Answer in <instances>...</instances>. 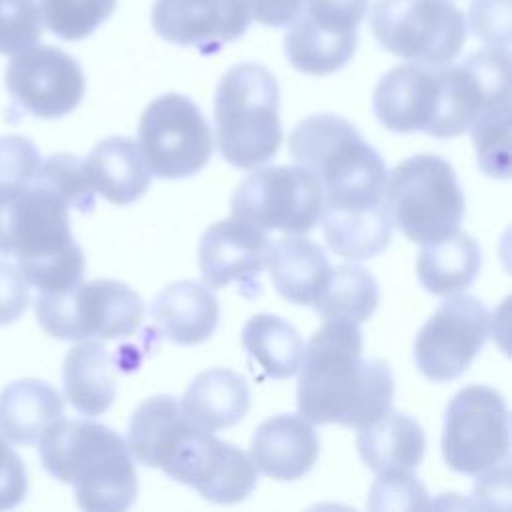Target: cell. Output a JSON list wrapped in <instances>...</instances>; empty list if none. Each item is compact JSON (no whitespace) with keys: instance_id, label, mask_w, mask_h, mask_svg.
Instances as JSON below:
<instances>
[{"instance_id":"1","label":"cell","mask_w":512,"mask_h":512,"mask_svg":"<svg viewBox=\"0 0 512 512\" xmlns=\"http://www.w3.org/2000/svg\"><path fill=\"white\" fill-rule=\"evenodd\" d=\"M298 372V410L312 424L362 428L392 406V372L378 358H362L356 322L326 320L304 346Z\"/></svg>"},{"instance_id":"2","label":"cell","mask_w":512,"mask_h":512,"mask_svg":"<svg viewBox=\"0 0 512 512\" xmlns=\"http://www.w3.org/2000/svg\"><path fill=\"white\" fill-rule=\"evenodd\" d=\"M68 204L36 180L0 184V254L16 256L24 280L58 292L84 276V254L70 230Z\"/></svg>"},{"instance_id":"3","label":"cell","mask_w":512,"mask_h":512,"mask_svg":"<svg viewBox=\"0 0 512 512\" xmlns=\"http://www.w3.org/2000/svg\"><path fill=\"white\" fill-rule=\"evenodd\" d=\"M40 460L56 480L72 484L76 502L90 512H120L138 496L128 442L94 420H58L38 440Z\"/></svg>"},{"instance_id":"4","label":"cell","mask_w":512,"mask_h":512,"mask_svg":"<svg viewBox=\"0 0 512 512\" xmlns=\"http://www.w3.org/2000/svg\"><path fill=\"white\" fill-rule=\"evenodd\" d=\"M288 150L318 178L328 206H364L384 196L382 156L336 114H314L298 122L288 136Z\"/></svg>"},{"instance_id":"5","label":"cell","mask_w":512,"mask_h":512,"mask_svg":"<svg viewBox=\"0 0 512 512\" xmlns=\"http://www.w3.org/2000/svg\"><path fill=\"white\" fill-rule=\"evenodd\" d=\"M278 100V82L266 66L242 62L224 72L214 96V128L226 162L252 170L278 152Z\"/></svg>"},{"instance_id":"6","label":"cell","mask_w":512,"mask_h":512,"mask_svg":"<svg viewBox=\"0 0 512 512\" xmlns=\"http://www.w3.org/2000/svg\"><path fill=\"white\" fill-rule=\"evenodd\" d=\"M384 202L392 224L418 244L454 234L466 208L454 168L436 154H418L396 164L386 174Z\"/></svg>"},{"instance_id":"7","label":"cell","mask_w":512,"mask_h":512,"mask_svg":"<svg viewBox=\"0 0 512 512\" xmlns=\"http://www.w3.org/2000/svg\"><path fill=\"white\" fill-rule=\"evenodd\" d=\"M34 312L42 330L58 340H114L138 330L144 302L128 284L102 278L40 292Z\"/></svg>"},{"instance_id":"8","label":"cell","mask_w":512,"mask_h":512,"mask_svg":"<svg viewBox=\"0 0 512 512\" xmlns=\"http://www.w3.org/2000/svg\"><path fill=\"white\" fill-rule=\"evenodd\" d=\"M370 30L390 54L432 66L452 62L466 42L464 14L450 0H376Z\"/></svg>"},{"instance_id":"9","label":"cell","mask_w":512,"mask_h":512,"mask_svg":"<svg viewBox=\"0 0 512 512\" xmlns=\"http://www.w3.org/2000/svg\"><path fill=\"white\" fill-rule=\"evenodd\" d=\"M510 448V418L502 394L484 384L462 388L448 404L442 456L450 470L482 474L504 460Z\"/></svg>"},{"instance_id":"10","label":"cell","mask_w":512,"mask_h":512,"mask_svg":"<svg viewBox=\"0 0 512 512\" xmlns=\"http://www.w3.org/2000/svg\"><path fill=\"white\" fill-rule=\"evenodd\" d=\"M138 148L152 176L180 180L212 156V134L200 108L182 94L154 98L140 116Z\"/></svg>"},{"instance_id":"11","label":"cell","mask_w":512,"mask_h":512,"mask_svg":"<svg viewBox=\"0 0 512 512\" xmlns=\"http://www.w3.org/2000/svg\"><path fill=\"white\" fill-rule=\"evenodd\" d=\"M324 194L318 178L304 166H264L236 188L230 208L264 230L310 232L322 214Z\"/></svg>"},{"instance_id":"12","label":"cell","mask_w":512,"mask_h":512,"mask_svg":"<svg viewBox=\"0 0 512 512\" xmlns=\"http://www.w3.org/2000/svg\"><path fill=\"white\" fill-rule=\"evenodd\" d=\"M160 470L216 504L242 502L258 480V470L244 450L192 422L182 428Z\"/></svg>"},{"instance_id":"13","label":"cell","mask_w":512,"mask_h":512,"mask_svg":"<svg viewBox=\"0 0 512 512\" xmlns=\"http://www.w3.org/2000/svg\"><path fill=\"white\" fill-rule=\"evenodd\" d=\"M438 98L428 136L454 138L468 130L480 112L510 100V56L504 48L486 46L460 64L436 66Z\"/></svg>"},{"instance_id":"14","label":"cell","mask_w":512,"mask_h":512,"mask_svg":"<svg viewBox=\"0 0 512 512\" xmlns=\"http://www.w3.org/2000/svg\"><path fill=\"white\" fill-rule=\"evenodd\" d=\"M492 332L488 308L468 294L448 298L414 340L416 368L432 382H448L468 370Z\"/></svg>"},{"instance_id":"15","label":"cell","mask_w":512,"mask_h":512,"mask_svg":"<svg viewBox=\"0 0 512 512\" xmlns=\"http://www.w3.org/2000/svg\"><path fill=\"white\" fill-rule=\"evenodd\" d=\"M368 0H306L284 34L288 62L304 74H332L348 64Z\"/></svg>"},{"instance_id":"16","label":"cell","mask_w":512,"mask_h":512,"mask_svg":"<svg viewBox=\"0 0 512 512\" xmlns=\"http://www.w3.org/2000/svg\"><path fill=\"white\" fill-rule=\"evenodd\" d=\"M4 82L10 96L38 118L70 114L86 88L80 64L54 46H32L14 54Z\"/></svg>"},{"instance_id":"17","label":"cell","mask_w":512,"mask_h":512,"mask_svg":"<svg viewBox=\"0 0 512 512\" xmlns=\"http://www.w3.org/2000/svg\"><path fill=\"white\" fill-rule=\"evenodd\" d=\"M272 240L264 228L230 216L212 224L200 240L198 262L204 284L224 288L238 282L246 298L260 294V272L268 266Z\"/></svg>"},{"instance_id":"18","label":"cell","mask_w":512,"mask_h":512,"mask_svg":"<svg viewBox=\"0 0 512 512\" xmlns=\"http://www.w3.org/2000/svg\"><path fill=\"white\" fill-rule=\"evenodd\" d=\"M248 24L246 0H156L152 6V26L160 38L206 56L238 40Z\"/></svg>"},{"instance_id":"19","label":"cell","mask_w":512,"mask_h":512,"mask_svg":"<svg viewBox=\"0 0 512 512\" xmlns=\"http://www.w3.org/2000/svg\"><path fill=\"white\" fill-rule=\"evenodd\" d=\"M438 98V76L432 64H402L376 84L372 108L378 122L392 132H428Z\"/></svg>"},{"instance_id":"20","label":"cell","mask_w":512,"mask_h":512,"mask_svg":"<svg viewBox=\"0 0 512 512\" xmlns=\"http://www.w3.org/2000/svg\"><path fill=\"white\" fill-rule=\"evenodd\" d=\"M318 452V436L302 414H278L264 420L250 442L256 470L276 480L302 478L316 464Z\"/></svg>"},{"instance_id":"21","label":"cell","mask_w":512,"mask_h":512,"mask_svg":"<svg viewBox=\"0 0 512 512\" xmlns=\"http://www.w3.org/2000/svg\"><path fill=\"white\" fill-rule=\"evenodd\" d=\"M150 310L158 330L182 346L208 340L220 318V304L212 288L194 280H180L162 288Z\"/></svg>"},{"instance_id":"22","label":"cell","mask_w":512,"mask_h":512,"mask_svg":"<svg viewBox=\"0 0 512 512\" xmlns=\"http://www.w3.org/2000/svg\"><path fill=\"white\" fill-rule=\"evenodd\" d=\"M322 230L328 248L346 260L380 254L392 236V218L384 196L364 206H322Z\"/></svg>"},{"instance_id":"23","label":"cell","mask_w":512,"mask_h":512,"mask_svg":"<svg viewBox=\"0 0 512 512\" xmlns=\"http://www.w3.org/2000/svg\"><path fill=\"white\" fill-rule=\"evenodd\" d=\"M358 430L356 448L372 472H412L422 462L426 434L408 414L388 410Z\"/></svg>"},{"instance_id":"24","label":"cell","mask_w":512,"mask_h":512,"mask_svg":"<svg viewBox=\"0 0 512 512\" xmlns=\"http://www.w3.org/2000/svg\"><path fill=\"white\" fill-rule=\"evenodd\" d=\"M250 408L246 380L228 368L200 372L186 388L180 410L194 426L216 432L240 422Z\"/></svg>"},{"instance_id":"25","label":"cell","mask_w":512,"mask_h":512,"mask_svg":"<svg viewBox=\"0 0 512 512\" xmlns=\"http://www.w3.org/2000/svg\"><path fill=\"white\" fill-rule=\"evenodd\" d=\"M84 162L94 192L118 206L136 202L152 180L138 144L126 136L100 140Z\"/></svg>"},{"instance_id":"26","label":"cell","mask_w":512,"mask_h":512,"mask_svg":"<svg viewBox=\"0 0 512 512\" xmlns=\"http://www.w3.org/2000/svg\"><path fill=\"white\" fill-rule=\"evenodd\" d=\"M62 418L64 400L44 380L20 378L0 392V432L16 444L38 442Z\"/></svg>"},{"instance_id":"27","label":"cell","mask_w":512,"mask_h":512,"mask_svg":"<svg viewBox=\"0 0 512 512\" xmlns=\"http://www.w3.org/2000/svg\"><path fill=\"white\" fill-rule=\"evenodd\" d=\"M268 268L276 292L294 304H312L332 270L324 250L310 238L296 234L272 244Z\"/></svg>"},{"instance_id":"28","label":"cell","mask_w":512,"mask_h":512,"mask_svg":"<svg viewBox=\"0 0 512 512\" xmlns=\"http://www.w3.org/2000/svg\"><path fill=\"white\" fill-rule=\"evenodd\" d=\"M62 380L66 400L84 416H100L116 398L114 364L98 342H82L68 350Z\"/></svg>"},{"instance_id":"29","label":"cell","mask_w":512,"mask_h":512,"mask_svg":"<svg viewBox=\"0 0 512 512\" xmlns=\"http://www.w3.org/2000/svg\"><path fill=\"white\" fill-rule=\"evenodd\" d=\"M480 270V248L466 232H454L438 242L422 244L416 262L420 284L436 294L448 296L466 290Z\"/></svg>"},{"instance_id":"30","label":"cell","mask_w":512,"mask_h":512,"mask_svg":"<svg viewBox=\"0 0 512 512\" xmlns=\"http://www.w3.org/2000/svg\"><path fill=\"white\" fill-rule=\"evenodd\" d=\"M186 424L188 420L174 396H150L130 416L126 440L128 448L140 464L148 468H160L162 460Z\"/></svg>"},{"instance_id":"31","label":"cell","mask_w":512,"mask_h":512,"mask_svg":"<svg viewBox=\"0 0 512 512\" xmlns=\"http://www.w3.org/2000/svg\"><path fill=\"white\" fill-rule=\"evenodd\" d=\"M242 346L272 378H290L304 358V340L280 316L256 314L242 328Z\"/></svg>"},{"instance_id":"32","label":"cell","mask_w":512,"mask_h":512,"mask_svg":"<svg viewBox=\"0 0 512 512\" xmlns=\"http://www.w3.org/2000/svg\"><path fill=\"white\" fill-rule=\"evenodd\" d=\"M312 306L324 320H350L360 324L368 320L378 306V284L366 268L342 264L330 270Z\"/></svg>"},{"instance_id":"33","label":"cell","mask_w":512,"mask_h":512,"mask_svg":"<svg viewBox=\"0 0 512 512\" xmlns=\"http://www.w3.org/2000/svg\"><path fill=\"white\" fill-rule=\"evenodd\" d=\"M472 142L478 156V168L490 178H508L510 174V100L496 102L474 120Z\"/></svg>"},{"instance_id":"34","label":"cell","mask_w":512,"mask_h":512,"mask_svg":"<svg viewBox=\"0 0 512 512\" xmlns=\"http://www.w3.org/2000/svg\"><path fill=\"white\" fill-rule=\"evenodd\" d=\"M118 0H40L42 24L62 40L76 42L106 22Z\"/></svg>"},{"instance_id":"35","label":"cell","mask_w":512,"mask_h":512,"mask_svg":"<svg viewBox=\"0 0 512 512\" xmlns=\"http://www.w3.org/2000/svg\"><path fill=\"white\" fill-rule=\"evenodd\" d=\"M34 180L60 196L68 208L92 212L94 188L90 184L86 162L74 154L62 152L40 162Z\"/></svg>"},{"instance_id":"36","label":"cell","mask_w":512,"mask_h":512,"mask_svg":"<svg viewBox=\"0 0 512 512\" xmlns=\"http://www.w3.org/2000/svg\"><path fill=\"white\" fill-rule=\"evenodd\" d=\"M42 16L36 0H0V54L14 56L38 44Z\"/></svg>"},{"instance_id":"37","label":"cell","mask_w":512,"mask_h":512,"mask_svg":"<svg viewBox=\"0 0 512 512\" xmlns=\"http://www.w3.org/2000/svg\"><path fill=\"white\" fill-rule=\"evenodd\" d=\"M428 506V492L412 472L378 474V480L368 494L370 510H414Z\"/></svg>"},{"instance_id":"38","label":"cell","mask_w":512,"mask_h":512,"mask_svg":"<svg viewBox=\"0 0 512 512\" xmlns=\"http://www.w3.org/2000/svg\"><path fill=\"white\" fill-rule=\"evenodd\" d=\"M468 22L476 38L486 46L508 50L510 44V0H472Z\"/></svg>"},{"instance_id":"39","label":"cell","mask_w":512,"mask_h":512,"mask_svg":"<svg viewBox=\"0 0 512 512\" xmlns=\"http://www.w3.org/2000/svg\"><path fill=\"white\" fill-rule=\"evenodd\" d=\"M42 158L24 136H0V184L32 182Z\"/></svg>"},{"instance_id":"40","label":"cell","mask_w":512,"mask_h":512,"mask_svg":"<svg viewBox=\"0 0 512 512\" xmlns=\"http://www.w3.org/2000/svg\"><path fill=\"white\" fill-rule=\"evenodd\" d=\"M28 492V478L22 458L12 450L0 432V510L18 506Z\"/></svg>"},{"instance_id":"41","label":"cell","mask_w":512,"mask_h":512,"mask_svg":"<svg viewBox=\"0 0 512 512\" xmlns=\"http://www.w3.org/2000/svg\"><path fill=\"white\" fill-rule=\"evenodd\" d=\"M30 288L18 266L0 260V326L18 320L28 308Z\"/></svg>"},{"instance_id":"42","label":"cell","mask_w":512,"mask_h":512,"mask_svg":"<svg viewBox=\"0 0 512 512\" xmlns=\"http://www.w3.org/2000/svg\"><path fill=\"white\" fill-rule=\"evenodd\" d=\"M252 18L264 26H290L302 12L306 0H246Z\"/></svg>"},{"instance_id":"43","label":"cell","mask_w":512,"mask_h":512,"mask_svg":"<svg viewBox=\"0 0 512 512\" xmlns=\"http://www.w3.org/2000/svg\"><path fill=\"white\" fill-rule=\"evenodd\" d=\"M484 476L478 478L476 488H474V496L478 506L482 508H494V496H502L504 500H508L510 496V468H508V460H504L502 464L482 472Z\"/></svg>"}]
</instances>
